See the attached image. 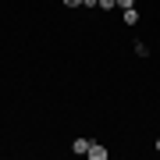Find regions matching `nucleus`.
Masks as SVG:
<instances>
[{
    "label": "nucleus",
    "instance_id": "2",
    "mask_svg": "<svg viewBox=\"0 0 160 160\" xmlns=\"http://www.w3.org/2000/svg\"><path fill=\"white\" fill-rule=\"evenodd\" d=\"M125 25H128V29L139 25V11H135V7H125Z\"/></svg>",
    "mask_w": 160,
    "mask_h": 160
},
{
    "label": "nucleus",
    "instance_id": "1",
    "mask_svg": "<svg viewBox=\"0 0 160 160\" xmlns=\"http://www.w3.org/2000/svg\"><path fill=\"white\" fill-rule=\"evenodd\" d=\"M86 157H92V160H107V149H103L100 142H89V153Z\"/></svg>",
    "mask_w": 160,
    "mask_h": 160
},
{
    "label": "nucleus",
    "instance_id": "4",
    "mask_svg": "<svg viewBox=\"0 0 160 160\" xmlns=\"http://www.w3.org/2000/svg\"><path fill=\"white\" fill-rule=\"evenodd\" d=\"M118 4V0H100V7H103V11H107V7H114Z\"/></svg>",
    "mask_w": 160,
    "mask_h": 160
},
{
    "label": "nucleus",
    "instance_id": "5",
    "mask_svg": "<svg viewBox=\"0 0 160 160\" xmlns=\"http://www.w3.org/2000/svg\"><path fill=\"white\" fill-rule=\"evenodd\" d=\"M82 7H100V0H82Z\"/></svg>",
    "mask_w": 160,
    "mask_h": 160
},
{
    "label": "nucleus",
    "instance_id": "7",
    "mask_svg": "<svg viewBox=\"0 0 160 160\" xmlns=\"http://www.w3.org/2000/svg\"><path fill=\"white\" fill-rule=\"evenodd\" d=\"M64 4H68V7H82V0H64Z\"/></svg>",
    "mask_w": 160,
    "mask_h": 160
},
{
    "label": "nucleus",
    "instance_id": "3",
    "mask_svg": "<svg viewBox=\"0 0 160 160\" xmlns=\"http://www.w3.org/2000/svg\"><path fill=\"white\" fill-rule=\"evenodd\" d=\"M71 149H75V153H89V139H75Z\"/></svg>",
    "mask_w": 160,
    "mask_h": 160
},
{
    "label": "nucleus",
    "instance_id": "6",
    "mask_svg": "<svg viewBox=\"0 0 160 160\" xmlns=\"http://www.w3.org/2000/svg\"><path fill=\"white\" fill-rule=\"evenodd\" d=\"M118 7H135V0H118Z\"/></svg>",
    "mask_w": 160,
    "mask_h": 160
},
{
    "label": "nucleus",
    "instance_id": "8",
    "mask_svg": "<svg viewBox=\"0 0 160 160\" xmlns=\"http://www.w3.org/2000/svg\"><path fill=\"white\" fill-rule=\"evenodd\" d=\"M157 149H160V139H157Z\"/></svg>",
    "mask_w": 160,
    "mask_h": 160
}]
</instances>
